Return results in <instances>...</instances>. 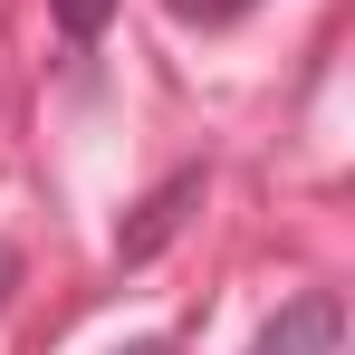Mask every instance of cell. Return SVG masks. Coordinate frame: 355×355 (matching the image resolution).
Here are the masks:
<instances>
[{
  "instance_id": "obj_3",
  "label": "cell",
  "mask_w": 355,
  "mask_h": 355,
  "mask_svg": "<svg viewBox=\"0 0 355 355\" xmlns=\"http://www.w3.org/2000/svg\"><path fill=\"white\" fill-rule=\"evenodd\" d=\"M49 19H58L67 39H96V29L116 19V0H49Z\"/></svg>"
},
{
  "instance_id": "obj_4",
  "label": "cell",
  "mask_w": 355,
  "mask_h": 355,
  "mask_svg": "<svg viewBox=\"0 0 355 355\" xmlns=\"http://www.w3.org/2000/svg\"><path fill=\"white\" fill-rule=\"evenodd\" d=\"M173 19H192V29H231V19H250L259 0H164Z\"/></svg>"
},
{
  "instance_id": "obj_6",
  "label": "cell",
  "mask_w": 355,
  "mask_h": 355,
  "mask_svg": "<svg viewBox=\"0 0 355 355\" xmlns=\"http://www.w3.org/2000/svg\"><path fill=\"white\" fill-rule=\"evenodd\" d=\"M116 355H173V346H116Z\"/></svg>"
},
{
  "instance_id": "obj_1",
  "label": "cell",
  "mask_w": 355,
  "mask_h": 355,
  "mask_svg": "<svg viewBox=\"0 0 355 355\" xmlns=\"http://www.w3.org/2000/svg\"><path fill=\"white\" fill-rule=\"evenodd\" d=\"M336 336H346L336 288H307V297H288V307L259 327V346H250V355H336Z\"/></svg>"
},
{
  "instance_id": "obj_5",
  "label": "cell",
  "mask_w": 355,
  "mask_h": 355,
  "mask_svg": "<svg viewBox=\"0 0 355 355\" xmlns=\"http://www.w3.org/2000/svg\"><path fill=\"white\" fill-rule=\"evenodd\" d=\"M10 269H19V259H10V250H0V297H10Z\"/></svg>"
},
{
  "instance_id": "obj_2",
  "label": "cell",
  "mask_w": 355,
  "mask_h": 355,
  "mask_svg": "<svg viewBox=\"0 0 355 355\" xmlns=\"http://www.w3.org/2000/svg\"><path fill=\"white\" fill-rule=\"evenodd\" d=\"M192 202H202V173H173L164 192H144V202H135V221L116 231V259H125V269H135V259H154V250L182 231V211H192Z\"/></svg>"
}]
</instances>
